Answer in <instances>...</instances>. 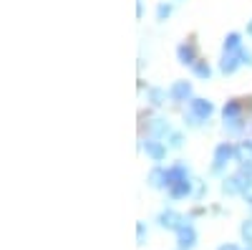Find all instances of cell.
Returning a JSON list of instances; mask_svg holds the SVG:
<instances>
[{
    "label": "cell",
    "instance_id": "obj_1",
    "mask_svg": "<svg viewBox=\"0 0 252 250\" xmlns=\"http://www.w3.org/2000/svg\"><path fill=\"white\" fill-rule=\"evenodd\" d=\"M177 238H179V248H192L194 243H197V233H194V227L189 225V222H184L182 227H177Z\"/></svg>",
    "mask_w": 252,
    "mask_h": 250
},
{
    "label": "cell",
    "instance_id": "obj_2",
    "mask_svg": "<svg viewBox=\"0 0 252 250\" xmlns=\"http://www.w3.org/2000/svg\"><path fill=\"white\" fill-rule=\"evenodd\" d=\"M232 154H235V149L229 147V144H220V147H217V152H215V172H220L222 167L227 164V159L232 157Z\"/></svg>",
    "mask_w": 252,
    "mask_h": 250
},
{
    "label": "cell",
    "instance_id": "obj_3",
    "mask_svg": "<svg viewBox=\"0 0 252 250\" xmlns=\"http://www.w3.org/2000/svg\"><path fill=\"white\" fill-rule=\"evenodd\" d=\"M159 225H161V227H182V225H184V217L177 215L174 210H166V213L159 215Z\"/></svg>",
    "mask_w": 252,
    "mask_h": 250
},
{
    "label": "cell",
    "instance_id": "obj_4",
    "mask_svg": "<svg viewBox=\"0 0 252 250\" xmlns=\"http://www.w3.org/2000/svg\"><path fill=\"white\" fill-rule=\"evenodd\" d=\"M192 111H194L197 119H207L209 114H212V104L204 101V99H194L192 101Z\"/></svg>",
    "mask_w": 252,
    "mask_h": 250
},
{
    "label": "cell",
    "instance_id": "obj_5",
    "mask_svg": "<svg viewBox=\"0 0 252 250\" xmlns=\"http://www.w3.org/2000/svg\"><path fill=\"white\" fill-rule=\"evenodd\" d=\"M189 192H192V184H189V179H179V182H174L172 184V197H187Z\"/></svg>",
    "mask_w": 252,
    "mask_h": 250
},
{
    "label": "cell",
    "instance_id": "obj_6",
    "mask_svg": "<svg viewBox=\"0 0 252 250\" xmlns=\"http://www.w3.org/2000/svg\"><path fill=\"white\" fill-rule=\"evenodd\" d=\"M149 182H152V187H164V184H169V172H164V170H152Z\"/></svg>",
    "mask_w": 252,
    "mask_h": 250
},
{
    "label": "cell",
    "instance_id": "obj_7",
    "mask_svg": "<svg viewBox=\"0 0 252 250\" xmlns=\"http://www.w3.org/2000/svg\"><path fill=\"white\" fill-rule=\"evenodd\" d=\"M189 94H192V86H189L187 81H177L174 86H172V96L174 99H187Z\"/></svg>",
    "mask_w": 252,
    "mask_h": 250
},
{
    "label": "cell",
    "instance_id": "obj_8",
    "mask_svg": "<svg viewBox=\"0 0 252 250\" xmlns=\"http://www.w3.org/2000/svg\"><path fill=\"white\" fill-rule=\"evenodd\" d=\"M237 64H240L237 56H232V53H224V58H222V71H224V73H232V71L237 69Z\"/></svg>",
    "mask_w": 252,
    "mask_h": 250
},
{
    "label": "cell",
    "instance_id": "obj_9",
    "mask_svg": "<svg viewBox=\"0 0 252 250\" xmlns=\"http://www.w3.org/2000/svg\"><path fill=\"white\" fill-rule=\"evenodd\" d=\"M146 152H149L154 159H164V154H166V149L161 147L159 142H146Z\"/></svg>",
    "mask_w": 252,
    "mask_h": 250
},
{
    "label": "cell",
    "instance_id": "obj_10",
    "mask_svg": "<svg viewBox=\"0 0 252 250\" xmlns=\"http://www.w3.org/2000/svg\"><path fill=\"white\" fill-rule=\"evenodd\" d=\"M179 61L182 64H194V48L192 46H179Z\"/></svg>",
    "mask_w": 252,
    "mask_h": 250
},
{
    "label": "cell",
    "instance_id": "obj_11",
    "mask_svg": "<svg viewBox=\"0 0 252 250\" xmlns=\"http://www.w3.org/2000/svg\"><path fill=\"white\" fill-rule=\"evenodd\" d=\"M237 48H240V36L232 33V36L224 40V51H227V53H232V51H237Z\"/></svg>",
    "mask_w": 252,
    "mask_h": 250
},
{
    "label": "cell",
    "instance_id": "obj_12",
    "mask_svg": "<svg viewBox=\"0 0 252 250\" xmlns=\"http://www.w3.org/2000/svg\"><path fill=\"white\" fill-rule=\"evenodd\" d=\"M237 111H240V104H227V107H224V119H235L237 116Z\"/></svg>",
    "mask_w": 252,
    "mask_h": 250
},
{
    "label": "cell",
    "instance_id": "obj_13",
    "mask_svg": "<svg viewBox=\"0 0 252 250\" xmlns=\"http://www.w3.org/2000/svg\"><path fill=\"white\" fill-rule=\"evenodd\" d=\"M242 238L252 245V220H245L242 222Z\"/></svg>",
    "mask_w": 252,
    "mask_h": 250
},
{
    "label": "cell",
    "instance_id": "obj_14",
    "mask_svg": "<svg viewBox=\"0 0 252 250\" xmlns=\"http://www.w3.org/2000/svg\"><path fill=\"white\" fill-rule=\"evenodd\" d=\"M194 73H197L199 78H209V73H212V71H209L207 64H197V66H194Z\"/></svg>",
    "mask_w": 252,
    "mask_h": 250
},
{
    "label": "cell",
    "instance_id": "obj_15",
    "mask_svg": "<svg viewBox=\"0 0 252 250\" xmlns=\"http://www.w3.org/2000/svg\"><path fill=\"white\" fill-rule=\"evenodd\" d=\"M149 96H152V101H154V104H164V91H161V89H152V91H149Z\"/></svg>",
    "mask_w": 252,
    "mask_h": 250
},
{
    "label": "cell",
    "instance_id": "obj_16",
    "mask_svg": "<svg viewBox=\"0 0 252 250\" xmlns=\"http://www.w3.org/2000/svg\"><path fill=\"white\" fill-rule=\"evenodd\" d=\"M152 129H154V134H164L166 132V124H161V119H154Z\"/></svg>",
    "mask_w": 252,
    "mask_h": 250
},
{
    "label": "cell",
    "instance_id": "obj_17",
    "mask_svg": "<svg viewBox=\"0 0 252 250\" xmlns=\"http://www.w3.org/2000/svg\"><path fill=\"white\" fill-rule=\"evenodd\" d=\"M240 157H252V142H245L240 147Z\"/></svg>",
    "mask_w": 252,
    "mask_h": 250
},
{
    "label": "cell",
    "instance_id": "obj_18",
    "mask_svg": "<svg viewBox=\"0 0 252 250\" xmlns=\"http://www.w3.org/2000/svg\"><path fill=\"white\" fill-rule=\"evenodd\" d=\"M242 195H245V200L252 205V179H247V184H245V190H242Z\"/></svg>",
    "mask_w": 252,
    "mask_h": 250
},
{
    "label": "cell",
    "instance_id": "obj_19",
    "mask_svg": "<svg viewBox=\"0 0 252 250\" xmlns=\"http://www.w3.org/2000/svg\"><path fill=\"white\" fill-rule=\"evenodd\" d=\"M169 13H172V8H169V5H159V10H157V15H159V18H166Z\"/></svg>",
    "mask_w": 252,
    "mask_h": 250
},
{
    "label": "cell",
    "instance_id": "obj_20",
    "mask_svg": "<svg viewBox=\"0 0 252 250\" xmlns=\"http://www.w3.org/2000/svg\"><path fill=\"white\" fill-rule=\"evenodd\" d=\"M172 147H182V134H172Z\"/></svg>",
    "mask_w": 252,
    "mask_h": 250
},
{
    "label": "cell",
    "instance_id": "obj_21",
    "mask_svg": "<svg viewBox=\"0 0 252 250\" xmlns=\"http://www.w3.org/2000/svg\"><path fill=\"white\" fill-rule=\"evenodd\" d=\"M136 233H139V243H141V240H144V235H146V227H144V222H139Z\"/></svg>",
    "mask_w": 252,
    "mask_h": 250
},
{
    "label": "cell",
    "instance_id": "obj_22",
    "mask_svg": "<svg viewBox=\"0 0 252 250\" xmlns=\"http://www.w3.org/2000/svg\"><path fill=\"white\" fill-rule=\"evenodd\" d=\"M240 58H242V64H252V53H245V51H242Z\"/></svg>",
    "mask_w": 252,
    "mask_h": 250
},
{
    "label": "cell",
    "instance_id": "obj_23",
    "mask_svg": "<svg viewBox=\"0 0 252 250\" xmlns=\"http://www.w3.org/2000/svg\"><path fill=\"white\" fill-rule=\"evenodd\" d=\"M220 250H240V248H237V245H232V243H229V245H222Z\"/></svg>",
    "mask_w": 252,
    "mask_h": 250
},
{
    "label": "cell",
    "instance_id": "obj_24",
    "mask_svg": "<svg viewBox=\"0 0 252 250\" xmlns=\"http://www.w3.org/2000/svg\"><path fill=\"white\" fill-rule=\"evenodd\" d=\"M247 33H250V36H252V23H250V26H247Z\"/></svg>",
    "mask_w": 252,
    "mask_h": 250
},
{
    "label": "cell",
    "instance_id": "obj_25",
    "mask_svg": "<svg viewBox=\"0 0 252 250\" xmlns=\"http://www.w3.org/2000/svg\"><path fill=\"white\" fill-rule=\"evenodd\" d=\"M250 250H252V248H250Z\"/></svg>",
    "mask_w": 252,
    "mask_h": 250
}]
</instances>
